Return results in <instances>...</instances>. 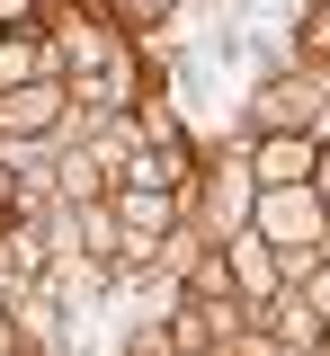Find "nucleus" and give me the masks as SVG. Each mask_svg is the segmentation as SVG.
<instances>
[{
    "label": "nucleus",
    "mask_w": 330,
    "mask_h": 356,
    "mask_svg": "<svg viewBox=\"0 0 330 356\" xmlns=\"http://www.w3.org/2000/svg\"><path fill=\"white\" fill-rule=\"evenodd\" d=\"M250 232L268 241V250H322L330 241V196H322V178H304V187H259L250 196Z\"/></svg>",
    "instance_id": "f257e3e1"
},
{
    "label": "nucleus",
    "mask_w": 330,
    "mask_h": 356,
    "mask_svg": "<svg viewBox=\"0 0 330 356\" xmlns=\"http://www.w3.org/2000/svg\"><path fill=\"white\" fill-rule=\"evenodd\" d=\"M107 214L125 232V250L152 259V250H170V232H179V196H161V187H107Z\"/></svg>",
    "instance_id": "f03ea898"
},
{
    "label": "nucleus",
    "mask_w": 330,
    "mask_h": 356,
    "mask_svg": "<svg viewBox=\"0 0 330 356\" xmlns=\"http://www.w3.org/2000/svg\"><path fill=\"white\" fill-rule=\"evenodd\" d=\"M322 134L313 125H285V134H259V152H250V187H304V178H322Z\"/></svg>",
    "instance_id": "7ed1b4c3"
},
{
    "label": "nucleus",
    "mask_w": 330,
    "mask_h": 356,
    "mask_svg": "<svg viewBox=\"0 0 330 356\" xmlns=\"http://www.w3.org/2000/svg\"><path fill=\"white\" fill-rule=\"evenodd\" d=\"M72 107V81H27V89H0V143H45Z\"/></svg>",
    "instance_id": "20e7f679"
},
{
    "label": "nucleus",
    "mask_w": 330,
    "mask_h": 356,
    "mask_svg": "<svg viewBox=\"0 0 330 356\" xmlns=\"http://www.w3.org/2000/svg\"><path fill=\"white\" fill-rule=\"evenodd\" d=\"M223 267H233V294H241V303H268V294H277V250H268L259 232L223 241Z\"/></svg>",
    "instance_id": "39448f33"
},
{
    "label": "nucleus",
    "mask_w": 330,
    "mask_h": 356,
    "mask_svg": "<svg viewBox=\"0 0 330 356\" xmlns=\"http://www.w3.org/2000/svg\"><path fill=\"white\" fill-rule=\"evenodd\" d=\"M27 81H63V72H54V44L36 36V27L0 36V89H27Z\"/></svg>",
    "instance_id": "423d86ee"
},
{
    "label": "nucleus",
    "mask_w": 330,
    "mask_h": 356,
    "mask_svg": "<svg viewBox=\"0 0 330 356\" xmlns=\"http://www.w3.org/2000/svg\"><path fill=\"white\" fill-rule=\"evenodd\" d=\"M294 303L313 312V330H322V348H330V259H313V267H304V294H294Z\"/></svg>",
    "instance_id": "0eeeda50"
},
{
    "label": "nucleus",
    "mask_w": 330,
    "mask_h": 356,
    "mask_svg": "<svg viewBox=\"0 0 330 356\" xmlns=\"http://www.w3.org/2000/svg\"><path fill=\"white\" fill-rule=\"evenodd\" d=\"M45 18V0H0V36H18V27H36Z\"/></svg>",
    "instance_id": "6e6552de"
},
{
    "label": "nucleus",
    "mask_w": 330,
    "mask_h": 356,
    "mask_svg": "<svg viewBox=\"0 0 330 356\" xmlns=\"http://www.w3.org/2000/svg\"><path fill=\"white\" fill-rule=\"evenodd\" d=\"M0 214H18V178L9 170H0Z\"/></svg>",
    "instance_id": "1a4fd4ad"
},
{
    "label": "nucleus",
    "mask_w": 330,
    "mask_h": 356,
    "mask_svg": "<svg viewBox=\"0 0 330 356\" xmlns=\"http://www.w3.org/2000/svg\"><path fill=\"white\" fill-rule=\"evenodd\" d=\"M0 356H9V339H0Z\"/></svg>",
    "instance_id": "9d476101"
},
{
    "label": "nucleus",
    "mask_w": 330,
    "mask_h": 356,
    "mask_svg": "<svg viewBox=\"0 0 330 356\" xmlns=\"http://www.w3.org/2000/svg\"><path fill=\"white\" fill-rule=\"evenodd\" d=\"M0 339H9V330H0Z\"/></svg>",
    "instance_id": "9b49d317"
},
{
    "label": "nucleus",
    "mask_w": 330,
    "mask_h": 356,
    "mask_svg": "<svg viewBox=\"0 0 330 356\" xmlns=\"http://www.w3.org/2000/svg\"><path fill=\"white\" fill-rule=\"evenodd\" d=\"M322 356H330V348H322Z\"/></svg>",
    "instance_id": "f8f14e48"
}]
</instances>
